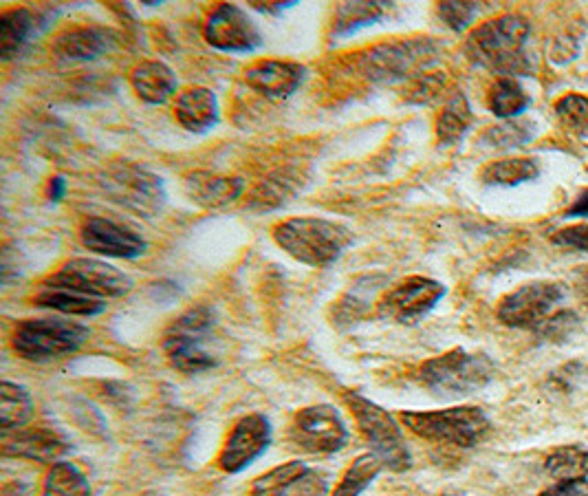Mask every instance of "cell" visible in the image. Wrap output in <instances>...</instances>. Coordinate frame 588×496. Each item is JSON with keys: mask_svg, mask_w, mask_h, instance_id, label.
<instances>
[{"mask_svg": "<svg viewBox=\"0 0 588 496\" xmlns=\"http://www.w3.org/2000/svg\"><path fill=\"white\" fill-rule=\"evenodd\" d=\"M527 40V20L507 14L476 27L465 42V53L478 67L498 73L500 78H516L531 71Z\"/></svg>", "mask_w": 588, "mask_h": 496, "instance_id": "cell-1", "label": "cell"}, {"mask_svg": "<svg viewBox=\"0 0 588 496\" xmlns=\"http://www.w3.org/2000/svg\"><path fill=\"white\" fill-rule=\"evenodd\" d=\"M274 241L282 252L309 267H329L353 243V232L344 223L322 217H296L274 225Z\"/></svg>", "mask_w": 588, "mask_h": 496, "instance_id": "cell-2", "label": "cell"}, {"mask_svg": "<svg viewBox=\"0 0 588 496\" xmlns=\"http://www.w3.org/2000/svg\"><path fill=\"white\" fill-rule=\"evenodd\" d=\"M91 338V331L71 320L29 318L18 322L12 347L23 360L53 362L78 353Z\"/></svg>", "mask_w": 588, "mask_h": 496, "instance_id": "cell-3", "label": "cell"}, {"mask_svg": "<svg viewBox=\"0 0 588 496\" xmlns=\"http://www.w3.org/2000/svg\"><path fill=\"white\" fill-rule=\"evenodd\" d=\"M401 422L417 437L459 448H472L489 435L492 424L487 415L476 406H456L445 411L428 413H401Z\"/></svg>", "mask_w": 588, "mask_h": 496, "instance_id": "cell-4", "label": "cell"}, {"mask_svg": "<svg viewBox=\"0 0 588 496\" xmlns=\"http://www.w3.org/2000/svg\"><path fill=\"white\" fill-rule=\"evenodd\" d=\"M439 58V45L430 38L392 40L366 51L359 69L370 82L392 84L421 75Z\"/></svg>", "mask_w": 588, "mask_h": 496, "instance_id": "cell-5", "label": "cell"}, {"mask_svg": "<svg viewBox=\"0 0 588 496\" xmlns=\"http://www.w3.org/2000/svg\"><path fill=\"white\" fill-rule=\"evenodd\" d=\"M496 366L485 353L450 351L419 369V380L437 395H470L494 380Z\"/></svg>", "mask_w": 588, "mask_h": 496, "instance_id": "cell-6", "label": "cell"}, {"mask_svg": "<svg viewBox=\"0 0 588 496\" xmlns=\"http://www.w3.org/2000/svg\"><path fill=\"white\" fill-rule=\"evenodd\" d=\"M214 318L205 307L185 311L163 333V353L181 373H203L216 366V358L205 347L212 336Z\"/></svg>", "mask_w": 588, "mask_h": 496, "instance_id": "cell-7", "label": "cell"}, {"mask_svg": "<svg viewBox=\"0 0 588 496\" xmlns=\"http://www.w3.org/2000/svg\"><path fill=\"white\" fill-rule=\"evenodd\" d=\"M100 183L108 199L139 217H155L166 203V188H163L161 177L133 161H115L104 170Z\"/></svg>", "mask_w": 588, "mask_h": 496, "instance_id": "cell-8", "label": "cell"}, {"mask_svg": "<svg viewBox=\"0 0 588 496\" xmlns=\"http://www.w3.org/2000/svg\"><path fill=\"white\" fill-rule=\"evenodd\" d=\"M344 402L355 415L359 433L364 435L368 446L373 448L370 452H375V455L384 461V466L390 470L401 472L410 468V450L395 419H392L384 408L366 400L364 395H359L355 391H346Z\"/></svg>", "mask_w": 588, "mask_h": 496, "instance_id": "cell-9", "label": "cell"}, {"mask_svg": "<svg viewBox=\"0 0 588 496\" xmlns=\"http://www.w3.org/2000/svg\"><path fill=\"white\" fill-rule=\"evenodd\" d=\"M45 283L67 287L93 298H122L133 289V280L117 267L95 258H73L64 263L60 272L49 276Z\"/></svg>", "mask_w": 588, "mask_h": 496, "instance_id": "cell-10", "label": "cell"}, {"mask_svg": "<svg viewBox=\"0 0 588 496\" xmlns=\"http://www.w3.org/2000/svg\"><path fill=\"white\" fill-rule=\"evenodd\" d=\"M445 296V285L426 276H410L390 287L377 303V316L399 325H415Z\"/></svg>", "mask_w": 588, "mask_h": 496, "instance_id": "cell-11", "label": "cell"}, {"mask_svg": "<svg viewBox=\"0 0 588 496\" xmlns=\"http://www.w3.org/2000/svg\"><path fill=\"white\" fill-rule=\"evenodd\" d=\"M289 439L293 441V446L309 452V455H333V452L344 448L348 430L333 406L318 404L302 408L293 417Z\"/></svg>", "mask_w": 588, "mask_h": 496, "instance_id": "cell-12", "label": "cell"}, {"mask_svg": "<svg viewBox=\"0 0 588 496\" xmlns=\"http://www.w3.org/2000/svg\"><path fill=\"white\" fill-rule=\"evenodd\" d=\"M562 298L560 283H529L500 300L498 320L507 327L538 329Z\"/></svg>", "mask_w": 588, "mask_h": 496, "instance_id": "cell-13", "label": "cell"}, {"mask_svg": "<svg viewBox=\"0 0 588 496\" xmlns=\"http://www.w3.org/2000/svg\"><path fill=\"white\" fill-rule=\"evenodd\" d=\"M205 42L225 53H252L263 45V34L241 7L223 3L214 7L203 27Z\"/></svg>", "mask_w": 588, "mask_h": 496, "instance_id": "cell-14", "label": "cell"}, {"mask_svg": "<svg viewBox=\"0 0 588 496\" xmlns=\"http://www.w3.org/2000/svg\"><path fill=\"white\" fill-rule=\"evenodd\" d=\"M252 496H329V481L302 461L271 468L252 483Z\"/></svg>", "mask_w": 588, "mask_h": 496, "instance_id": "cell-15", "label": "cell"}, {"mask_svg": "<svg viewBox=\"0 0 588 496\" xmlns=\"http://www.w3.org/2000/svg\"><path fill=\"white\" fill-rule=\"evenodd\" d=\"M271 444V426L265 415H247L234 426L219 455L221 470L238 474L263 455Z\"/></svg>", "mask_w": 588, "mask_h": 496, "instance_id": "cell-16", "label": "cell"}, {"mask_svg": "<svg viewBox=\"0 0 588 496\" xmlns=\"http://www.w3.org/2000/svg\"><path fill=\"white\" fill-rule=\"evenodd\" d=\"M80 241L86 250L111 258H139L148 247L128 225L104 217L86 219L80 228Z\"/></svg>", "mask_w": 588, "mask_h": 496, "instance_id": "cell-17", "label": "cell"}, {"mask_svg": "<svg viewBox=\"0 0 588 496\" xmlns=\"http://www.w3.org/2000/svg\"><path fill=\"white\" fill-rule=\"evenodd\" d=\"M119 45V31L102 25H78L60 31L53 40V56L64 62H89Z\"/></svg>", "mask_w": 588, "mask_h": 496, "instance_id": "cell-18", "label": "cell"}, {"mask_svg": "<svg viewBox=\"0 0 588 496\" xmlns=\"http://www.w3.org/2000/svg\"><path fill=\"white\" fill-rule=\"evenodd\" d=\"M307 78V69L298 62L287 60H258L245 69V82L252 91L271 97V100H285L293 95Z\"/></svg>", "mask_w": 588, "mask_h": 496, "instance_id": "cell-19", "label": "cell"}, {"mask_svg": "<svg viewBox=\"0 0 588 496\" xmlns=\"http://www.w3.org/2000/svg\"><path fill=\"white\" fill-rule=\"evenodd\" d=\"M71 450L69 441L49 428H20L3 433V455L53 463Z\"/></svg>", "mask_w": 588, "mask_h": 496, "instance_id": "cell-20", "label": "cell"}, {"mask_svg": "<svg viewBox=\"0 0 588 496\" xmlns=\"http://www.w3.org/2000/svg\"><path fill=\"white\" fill-rule=\"evenodd\" d=\"M183 190L199 208L221 210L238 201L245 190V181L241 177L216 175L210 170H194L183 179Z\"/></svg>", "mask_w": 588, "mask_h": 496, "instance_id": "cell-21", "label": "cell"}, {"mask_svg": "<svg viewBox=\"0 0 588 496\" xmlns=\"http://www.w3.org/2000/svg\"><path fill=\"white\" fill-rule=\"evenodd\" d=\"M174 117L188 133H208L219 122V100L205 86H192L177 97Z\"/></svg>", "mask_w": 588, "mask_h": 496, "instance_id": "cell-22", "label": "cell"}, {"mask_svg": "<svg viewBox=\"0 0 588 496\" xmlns=\"http://www.w3.org/2000/svg\"><path fill=\"white\" fill-rule=\"evenodd\" d=\"M130 84L141 102L166 104L177 93V75L161 60H146L130 73Z\"/></svg>", "mask_w": 588, "mask_h": 496, "instance_id": "cell-23", "label": "cell"}, {"mask_svg": "<svg viewBox=\"0 0 588 496\" xmlns=\"http://www.w3.org/2000/svg\"><path fill=\"white\" fill-rule=\"evenodd\" d=\"M40 16L29 7H12L0 16V58L9 62L18 58L29 40L38 34Z\"/></svg>", "mask_w": 588, "mask_h": 496, "instance_id": "cell-24", "label": "cell"}, {"mask_svg": "<svg viewBox=\"0 0 588 496\" xmlns=\"http://www.w3.org/2000/svg\"><path fill=\"white\" fill-rule=\"evenodd\" d=\"M34 305L60 311V314L64 316H82V318H91L106 311V300L102 298H93V296L80 294V291L49 285V283H42L40 291L34 296Z\"/></svg>", "mask_w": 588, "mask_h": 496, "instance_id": "cell-25", "label": "cell"}, {"mask_svg": "<svg viewBox=\"0 0 588 496\" xmlns=\"http://www.w3.org/2000/svg\"><path fill=\"white\" fill-rule=\"evenodd\" d=\"M392 5L386 3H344L335 9L331 36L340 40L344 36H351L355 31L379 23L381 18L390 14Z\"/></svg>", "mask_w": 588, "mask_h": 496, "instance_id": "cell-26", "label": "cell"}, {"mask_svg": "<svg viewBox=\"0 0 588 496\" xmlns=\"http://www.w3.org/2000/svg\"><path fill=\"white\" fill-rule=\"evenodd\" d=\"M34 417V402L27 388L18 386L14 382L0 384V426L3 433H12L29 424Z\"/></svg>", "mask_w": 588, "mask_h": 496, "instance_id": "cell-27", "label": "cell"}, {"mask_svg": "<svg viewBox=\"0 0 588 496\" xmlns=\"http://www.w3.org/2000/svg\"><path fill=\"white\" fill-rule=\"evenodd\" d=\"M472 124V111L463 93H454L448 104L443 106L437 120V137L443 146H452L461 142L467 128Z\"/></svg>", "mask_w": 588, "mask_h": 496, "instance_id": "cell-28", "label": "cell"}, {"mask_svg": "<svg viewBox=\"0 0 588 496\" xmlns=\"http://www.w3.org/2000/svg\"><path fill=\"white\" fill-rule=\"evenodd\" d=\"M538 175L540 168L533 159H500L481 170V181L487 186H518Z\"/></svg>", "mask_w": 588, "mask_h": 496, "instance_id": "cell-29", "label": "cell"}, {"mask_svg": "<svg viewBox=\"0 0 588 496\" xmlns=\"http://www.w3.org/2000/svg\"><path fill=\"white\" fill-rule=\"evenodd\" d=\"M42 496H91V485L73 463L58 461L47 474Z\"/></svg>", "mask_w": 588, "mask_h": 496, "instance_id": "cell-30", "label": "cell"}, {"mask_svg": "<svg viewBox=\"0 0 588 496\" xmlns=\"http://www.w3.org/2000/svg\"><path fill=\"white\" fill-rule=\"evenodd\" d=\"M384 468V461L375 452H366V455L357 457L353 466L344 472L340 485H337L331 496H359L379 477V472Z\"/></svg>", "mask_w": 588, "mask_h": 496, "instance_id": "cell-31", "label": "cell"}, {"mask_svg": "<svg viewBox=\"0 0 588 496\" xmlns=\"http://www.w3.org/2000/svg\"><path fill=\"white\" fill-rule=\"evenodd\" d=\"M489 111L498 117H514L527 109L529 95L516 78H498L487 97Z\"/></svg>", "mask_w": 588, "mask_h": 496, "instance_id": "cell-32", "label": "cell"}, {"mask_svg": "<svg viewBox=\"0 0 588 496\" xmlns=\"http://www.w3.org/2000/svg\"><path fill=\"white\" fill-rule=\"evenodd\" d=\"M544 468L553 479L562 481H582L588 474V450L580 446H564L553 450L547 457Z\"/></svg>", "mask_w": 588, "mask_h": 496, "instance_id": "cell-33", "label": "cell"}, {"mask_svg": "<svg viewBox=\"0 0 588 496\" xmlns=\"http://www.w3.org/2000/svg\"><path fill=\"white\" fill-rule=\"evenodd\" d=\"M555 115L562 126L569 128L571 133L588 137V97L584 95H564L555 102Z\"/></svg>", "mask_w": 588, "mask_h": 496, "instance_id": "cell-34", "label": "cell"}, {"mask_svg": "<svg viewBox=\"0 0 588 496\" xmlns=\"http://www.w3.org/2000/svg\"><path fill=\"white\" fill-rule=\"evenodd\" d=\"M529 137H531V124L507 122V124H498L489 128V131L483 135V142L492 144L496 148H514L529 142Z\"/></svg>", "mask_w": 588, "mask_h": 496, "instance_id": "cell-35", "label": "cell"}, {"mask_svg": "<svg viewBox=\"0 0 588 496\" xmlns=\"http://www.w3.org/2000/svg\"><path fill=\"white\" fill-rule=\"evenodd\" d=\"M437 14L456 34H461L467 27L472 25L474 16L478 14L476 3H439Z\"/></svg>", "mask_w": 588, "mask_h": 496, "instance_id": "cell-36", "label": "cell"}, {"mask_svg": "<svg viewBox=\"0 0 588 496\" xmlns=\"http://www.w3.org/2000/svg\"><path fill=\"white\" fill-rule=\"evenodd\" d=\"M575 327H577L575 314H571V311H560V314L547 318L538 329H533V331H536L540 338L562 340V338H569Z\"/></svg>", "mask_w": 588, "mask_h": 496, "instance_id": "cell-37", "label": "cell"}, {"mask_svg": "<svg viewBox=\"0 0 588 496\" xmlns=\"http://www.w3.org/2000/svg\"><path fill=\"white\" fill-rule=\"evenodd\" d=\"M553 243L573 247V250L588 252V225H573V228L560 230L553 236Z\"/></svg>", "mask_w": 588, "mask_h": 496, "instance_id": "cell-38", "label": "cell"}, {"mask_svg": "<svg viewBox=\"0 0 588 496\" xmlns=\"http://www.w3.org/2000/svg\"><path fill=\"white\" fill-rule=\"evenodd\" d=\"M540 496H588V481H562Z\"/></svg>", "mask_w": 588, "mask_h": 496, "instance_id": "cell-39", "label": "cell"}, {"mask_svg": "<svg viewBox=\"0 0 588 496\" xmlns=\"http://www.w3.org/2000/svg\"><path fill=\"white\" fill-rule=\"evenodd\" d=\"M293 5H296V3H293V0H291V3H260V0H254V3H252V7L256 9V12H260V14H271V16L282 14V12H285V9H289Z\"/></svg>", "mask_w": 588, "mask_h": 496, "instance_id": "cell-40", "label": "cell"}, {"mask_svg": "<svg viewBox=\"0 0 588 496\" xmlns=\"http://www.w3.org/2000/svg\"><path fill=\"white\" fill-rule=\"evenodd\" d=\"M566 217H588V190L582 192L573 206L566 210Z\"/></svg>", "mask_w": 588, "mask_h": 496, "instance_id": "cell-41", "label": "cell"}, {"mask_svg": "<svg viewBox=\"0 0 588 496\" xmlns=\"http://www.w3.org/2000/svg\"><path fill=\"white\" fill-rule=\"evenodd\" d=\"M577 291H580L584 305L588 307V269H584L580 278H577Z\"/></svg>", "mask_w": 588, "mask_h": 496, "instance_id": "cell-42", "label": "cell"}, {"mask_svg": "<svg viewBox=\"0 0 588 496\" xmlns=\"http://www.w3.org/2000/svg\"><path fill=\"white\" fill-rule=\"evenodd\" d=\"M64 194V179L62 177H56L51 181V199H60Z\"/></svg>", "mask_w": 588, "mask_h": 496, "instance_id": "cell-43", "label": "cell"}]
</instances>
